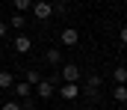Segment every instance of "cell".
<instances>
[{
  "mask_svg": "<svg viewBox=\"0 0 127 110\" xmlns=\"http://www.w3.org/2000/svg\"><path fill=\"white\" fill-rule=\"evenodd\" d=\"M59 95H62L65 101H74V98L80 95V86H77V83H62V89H59Z\"/></svg>",
  "mask_w": 127,
  "mask_h": 110,
  "instance_id": "5b68a950",
  "label": "cell"
},
{
  "mask_svg": "<svg viewBox=\"0 0 127 110\" xmlns=\"http://www.w3.org/2000/svg\"><path fill=\"white\" fill-rule=\"evenodd\" d=\"M32 15H35V21H47L50 15H53V3L50 0H32Z\"/></svg>",
  "mask_w": 127,
  "mask_h": 110,
  "instance_id": "6da1fadb",
  "label": "cell"
},
{
  "mask_svg": "<svg viewBox=\"0 0 127 110\" xmlns=\"http://www.w3.org/2000/svg\"><path fill=\"white\" fill-rule=\"evenodd\" d=\"M53 3H56V0H53Z\"/></svg>",
  "mask_w": 127,
  "mask_h": 110,
  "instance_id": "44dd1931",
  "label": "cell"
},
{
  "mask_svg": "<svg viewBox=\"0 0 127 110\" xmlns=\"http://www.w3.org/2000/svg\"><path fill=\"white\" fill-rule=\"evenodd\" d=\"M112 98H115L118 104H124V101H127V89H124V83H115V89H112Z\"/></svg>",
  "mask_w": 127,
  "mask_h": 110,
  "instance_id": "30bf717a",
  "label": "cell"
},
{
  "mask_svg": "<svg viewBox=\"0 0 127 110\" xmlns=\"http://www.w3.org/2000/svg\"><path fill=\"white\" fill-rule=\"evenodd\" d=\"M100 83H103V80H100V74H86V86H92V89H100Z\"/></svg>",
  "mask_w": 127,
  "mask_h": 110,
  "instance_id": "7c38bea8",
  "label": "cell"
},
{
  "mask_svg": "<svg viewBox=\"0 0 127 110\" xmlns=\"http://www.w3.org/2000/svg\"><path fill=\"white\" fill-rule=\"evenodd\" d=\"M83 95H86L89 101H97V95H100V92H97V89H92V86H86V89H83Z\"/></svg>",
  "mask_w": 127,
  "mask_h": 110,
  "instance_id": "2e32d148",
  "label": "cell"
},
{
  "mask_svg": "<svg viewBox=\"0 0 127 110\" xmlns=\"http://www.w3.org/2000/svg\"><path fill=\"white\" fill-rule=\"evenodd\" d=\"M0 110H21V104H18V101H6Z\"/></svg>",
  "mask_w": 127,
  "mask_h": 110,
  "instance_id": "e0dca14e",
  "label": "cell"
},
{
  "mask_svg": "<svg viewBox=\"0 0 127 110\" xmlns=\"http://www.w3.org/2000/svg\"><path fill=\"white\" fill-rule=\"evenodd\" d=\"M44 60H47L50 66H62V51H59V48H47V51H44Z\"/></svg>",
  "mask_w": 127,
  "mask_h": 110,
  "instance_id": "8992f818",
  "label": "cell"
},
{
  "mask_svg": "<svg viewBox=\"0 0 127 110\" xmlns=\"http://www.w3.org/2000/svg\"><path fill=\"white\" fill-rule=\"evenodd\" d=\"M9 27H15V30H21V27H27V18H24V12H15L12 15V21H6Z\"/></svg>",
  "mask_w": 127,
  "mask_h": 110,
  "instance_id": "9c48e42d",
  "label": "cell"
},
{
  "mask_svg": "<svg viewBox=\"0 0 127 110\" xmlns=\"http://www.w3.org/2000/svg\"><path fill=\"white\" fill-rule=\"evenodd\" d=\"M6 33H9V24H6V21H0V39H6Z\"/></svg>",
  "mask_w": 127,
  "mask_h": 110,
  "instance_id": "ac0fdd59",
  "label": "cell"
},
{
  "mask_svg": "<svg viewBox=\"0 0 127 110\" xmlns=\"http://www.w3.org/2000/svg\"><path fill=\"white\" fill-rule=\"evenodd\" d=\"M112 80H115V83H124V80H127V69H124V66H115V72H112Z\"/></svg>",
  "mask_w": 127,
  "mask_h": 110,
  "instance_id": "4fadbf2b",
  "label": "cell"
},
{
  "mask_svg": "<svg viewBox=\"0 0 127 110\" xmlns=\"http://www.w3.org/2000/svg\"><path fill=\"white\" fill-rule=\"evenodd\" d=\"M30 48H32V39L30 36H18L15 39V51H18V54H30Z\"/></svg>",
  "mask_w": 127,
  "mask_h": 110,
  "instance_id": "52a82bcc",
  "label": "cell"
},
{
  "mask_svg": "<svg viewBox=\"0 0 127 110\" xmlns=\"http://www.w3.org/2000/svg\"><path fill=\"white\" fill-rule=\"evenodd\" d=\"M12 86H15V95H18V98H30V95H32V86L27 83V80H21V83H12Z\"/></svg>",
  "mask_w": 127,
  "mask_h": 110,
  "instance_id": "ba28073f",
  "label": "cell"
},
{
  "mask_svg": "<svg viewBox=\"0 0 127 110\" xmlns=\"http://www.w3.org/2000/svg\"><path fill=\"white\" fill-rule=\"evenodd\" d=\"M71 110H80V107H71Z\"/></svg>",
  "mask_w": 127,
  "mask_h": 110,
  "instance_id": "d6986e66",
  "label": "cell"
},
{
  "mask_svg": "<svg viewBox=\"0 0 127 110\" xmlns=\"http://www.w3.org/2000/svg\"><path fill=\"white\" fill-rule=\"evenodd\" d=\"M59 74H62V80L65 83H77V80H80V66H74V63H65L62 69H59Z\"/></svg>",
  "mask_w": 127,
  "mask_h": 110,
  "instance_id": "7a4b0ae2",
  "label": "cell"
},
{
  "mask_svg": "<svg viewBox=\"0 0 127 110\" xmlns=\"http://www.w3.org/2000/svg\"><path fill=\"white\" fill-rule=\"evenodd\" d=\"M115 110H124V107H115Z\"/></svg>",
  "mask_w": 127,
  "mask_h": 110,
  "instance_id": "ffe728a7",
  "label": "cell"
},
{
  "mask_svg": "<svg viewBox=\"0 0 127 110\" xmlns=\"http://www.w3.org/2000/svg\"><path fill=\"white\" fill-rule=\"evenodd\" d=\"M35 95H38L41 101H47V98H53V80H47V77H41V80L35 83Z\"/></svg>",
  "mask_w": 127,
  "mask_h": 110,
  "instance_id": "3957f363",
  "label": "cell"
},
{
  "mask_svg": "<svg viewBox=\"0 0 127 110\" xmlns=\"http://www.w3.org/2000/svg\"><path fill=\"white\" fill-rule=\"evenodd\" d=\"M59 42H62L65 48H77V42H80V33H77L74 27H65L62 33H59Z\"/></svg>",
  "mask_w": 127,
  "mask_h": 110,
  "instance_id": "277c9868",
  "label": "cell"
},
{
  "mask_svg": "<svg viewBox=\"0 0 127 110\" xmlns=\"http://www.w3.org/2000/svg\"><path fill=\"white\" fill-rule=\"evenodd\" d=\"M12 83H15V74L12 72H0V89H9Z\"/></svg>",
  "mask_w": 127,
  "mask_h": 110,
  "instance_id": "8fae6325",
  "label": "cell"
},
{
  "mask_svg": "<svg viewBox=\"0 0 127 110\" xmlns=\"http://www.w3.org/2000/svg\"><path fill=\"white\" fill-rule=\"evenodd\" d=\"M32 6V0H15V12H27Z\"/></svg>",
  "mask_w": 127,
  "mask_h": 110,
  "instance_id": "9a60e30c",
  "label": "cell"
},
{
  "mask_svg": "<svg viewBox=\"0 0 127 110\" xmlns=\"http://www.w3.org/2000/svg\"><path fill=\"white\" fill-rule=\"evenodd\" d=\"M24 80H27V83H30V86H35V83H38V80H41V74L35 72V69H30V72H24Z\"/></svg>",
  "mask_w": 127,
  "mask_h": 110,
  "instance_id": "5bb4252c",
  "label": "cell"
}]
</instances>
